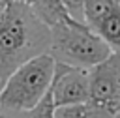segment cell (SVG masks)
<instances>
[{"label": "cell", "mask_w": 120, "mask_h": 118, "mask_svg": "<svg viewBox=\"0 0 120 118\" xmlns=\"http://www.w3.org/2000/svg\"><path fill=\"white\" fill-rule=\"evenodd\" d=\"M51 28L30 4L9 0L0 17V90L26 60L49 52Z\"/></svg>", "instance_id": "6da1fadb"}, {"label": "cell", "mask_w": 120, "mask_h": 118, "mask_svg": "<svg viewBox=\"0 0 120 118\" xmlns=\"http://www.w3.org/2000/svg\"><path fill=\"white\" fill-rule=\"evenodd\" d=\"M56 60L52 54H38L21 64L0 90V109L9 112L32 111L49 92Z\"/></svg>", "instance_id": "7a4b0ae2"}, {"label": "cell", "mask_w": 120, "mask_h": 118, "mask_svg": "<svg viewBox=\"0 0 120 118\" xmlns=\"http://www.w3.org/2000/svg\"><path fill=\"white\" fill-rule=\"evenodd\" d=\"M49 28H51L49 54H52L56 62L90 69L99 62H103L112 52L109 45L90 26L71 17Z\"/></svg>", "instance_id": "3957f363"}, {"label": "cell", "mask_w": 120, "mask_h": 118, "mask_svg": "<svg viewBox=\"0 0 120 118\" xmlns=\"http://www.w3.org/2000/svg\"><path fill=\"white\" fill-rule=\"evenodd\" d=\"M49 92H51L54 107L88 101V97H90L88 69L56 62L54 77H52Z\"/></svg>", "instance_id": "277c9868"}, {"label": "cell", "mask_w": 120, "mask_h": 118, "mask_svg": "<svg viewBox=\"0 0 120 118\" xmlns=\"http://www.w3.org/2000/svg\"><path fill=\"white\" fill-rule=\"evenodd\" d=\"M94 32L109 45L112 52H120V4L96 24Z\"/></svg>", "instance_id": "5b68a950"}, {"label": "cell", "mask_w": 120, "mask_h": 118, "mask_svg": "<svg viewBox=\"0 0 120 118\" xmlns=\"http://www.w3.org/2000/svg\"><path fill=\"white\" fill-rule=\"evenodd\" d=\"M30 6L47 26H52V24H56L60 21L69 19L62 0H34Z\"/></svg>", "instance_id": "8992f818"}, {"label": "cell", "mask_w": 120, "mask_h": 118, "mask_svg": "<svg viewBox=\"0 0 120 118\" xmlns=\"http://www.w3.org/2000/svg\"><path fill=\"white\" fill-rule=\"evenodd\" d=\"M114 6H118L114 0H84V24L94 30L96 24L114 9Z\"/></svg>", "instance_id": "52a82bcc"}, {"label": "cell", "mask_w": 120, "mask_h": 118, "mask_svg": "<svg viewBox=\"0 0 120 118\" xmlns=\"http://www.w3.org/2000/svg\"><path fill=\"white\" fill-rule=\"evenodd\" d=\"M54 118H96V111L88 101L62 105V107H54Z\"/></svg>", "instance_id": "ba28073f"}, {"label": "cell", "mask_w": 120, "mask_h": 118, "mask_svg": "<svg viewBox=\"0 0 120 118\" xmlns=\"http://www.w3.org/2000/svg\"><path fill=\"white\" fill-rule=\"evenodd\" d=\"M22 118H54V103L51 97V92L45 94V97L28 112H22Z\"/></svg>", "instance_id": "9c48e42d"}, {"label": "cell", "mask_w": 120, "mask_h": 118, "mask_svg": "<svg viewBox=\"0 0 120 118\" xmlns=\"http://www.w3.org/2000/svg\"><path fill=\"white\" fill-rule=\"evenodd\" d=\"M103 66H105L107 73L111 75V79L114 82V88H116V94L120 97V52H111L103 60Z\"/></svg>", "instance_id": "30bf717a"}, {"label": "cell", "mask_w": 120, "mask_h": 118, "mask_svg": "<svg viewBox=\"0 0 120 118\" xmlns=\"http://www.w3.org/2000/svg\"><path fill=\"white\" fill-rule=\"evenodd\" d=\"M68 15L79 22H84V0H62Z\"/></svg>", "instance_id": "8fae6325"}, {"label": "cell", "mask_w": 120, "mask_h": 118, "mask_svg": "<svg viewBox=\"0 0 120 118\" xmlns=\"http://www.w3.org/2000/svg\"><path fill=\"white\" fill-rule=\"evenodd\" d=\"M0 118H22V112H9L0 109Z\"/></svg>", "instance_id": "7c38bea8"}, {"label": "cell", "mask_w": 120, "mask_h": 118, "mask_svg": "<svg viewBox=\"0 0 120 118\" xmlns=\"http://www.w3.org/2000/svg\"><path fill=\"white\" fill-rule=\"evenodd\" d=\"M8 4H9V0H0V17H2V13H4V9H6Z\"/></svg>", "instance_id": "4fadbf2b"}, {"label": "cell", "mask_w": 120, "mask_h": 118, "mask_svg": "<svg viewBox=\"0 0 120 118\" xmlns=\"http://www.w3.org/2000/svg\"><path fill=\"white\" fill-rule=\"evenodd\" d=\"M17 2H22V4H32L34 0H17Z\"/></svg>", "instance_id": "5bb4252c"}, {"label": "cell", "mask_w": 120, "mask_h": 118, "mask_svg": "<svg viewBox=\"0 0 120 118\" xmlns=\"http://www.w3.org/2000/svg\"><path fill=\"white\" fill-rule=\"evenodd\" d=\"M114 118H120V112H118V114H116V116H114Z\"/></svg>", "instance_id": "9a60e30c"}, {"label": "cell", "mask_w": 120, "mask_h": 118, "mask_svg": "<svg viewBox=\"0 0 120 118\" xmlns=\"http://www.w3.org/2000/svg\"><path fill=\"white\" fill-rule=\"evenodd\" d=\"M114 2H118V4H120V0H114Z\"/></svg>", "instance_id": "2e32d148"}]
</instances>
